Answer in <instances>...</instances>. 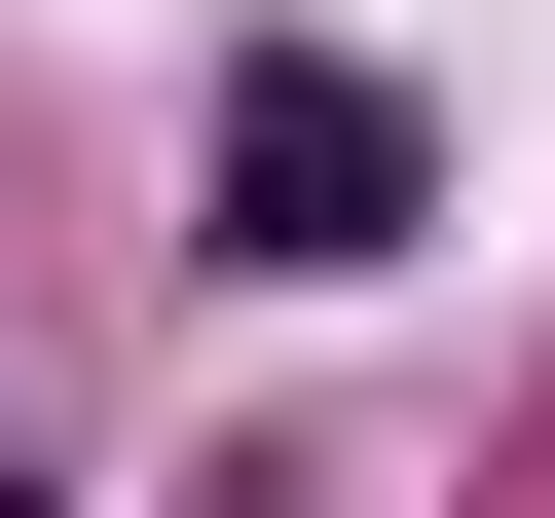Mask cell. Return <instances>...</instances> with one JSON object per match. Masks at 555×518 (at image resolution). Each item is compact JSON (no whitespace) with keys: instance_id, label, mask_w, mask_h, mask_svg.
Segmentation results:
<instances>
[{"instance_id":"6da1fadb","label":"cell","mask_w":555,"mask_h":518,"mask_svg":"<svg viewBox=\"0 0 555 518\" xmlns=\"http://www.w3.org/2000/svg\"><path fill=\"white\" fill-rule=\"evenodd\" d=\"M408 185H444L408 75H334V38H259V75H222V259H408Z\"/></svg>"}]
</instances>
